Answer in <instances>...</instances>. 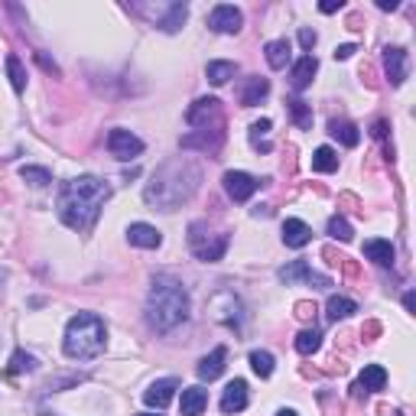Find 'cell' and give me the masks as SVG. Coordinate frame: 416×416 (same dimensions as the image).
Segmentation results:
<instances>
[{"label": "cell", "instance_id": "obj_1", "mask_svg": "<svg viewBox=\"0 0 416 416\" xmlns=\"http://www.w3.org/2000/svg\"><path fill=\"white\" fill-rule=\"evenodd\" d=\"M111 198V186L98 176H78V179H69L62 183L56 198V208H59V218L62 225L72 228L78 234H88L95 228L98 215H101L104 202Z\"/></svg>", "mask_w": 416, "mask_h": 416}, {"label": "cell", "instance_id": "obj_2", "mask_svg": "<svg viewBox=\"0 0 416 416\" xmlns=\"http://www.w3.org/2000/svg\"><path fill=\"white\" fill-rule=\"evenodd\" d=\"M202 183V169L189 160H169L153 173V183H146L143 198L146 205H156L160 212H173L183 202L196 196Z\"/></svg>", "mask_w": 416, "mask_h": 416}, {"label": "cell", "instance_id": "obj_3", "mask_svg": "<svg viewBox=\"0 0 416 416\" xmlns=\"http://www.w3.org/2000/svg\"><path fill=\"white\" fill-rule=\"evenodd\" d=\"M189 319V290L176 277H156L146 296V322L153 332H173Z\"/></svg>", "mask_w": 416, "mask_h": 416}, {"label": "cell", "instance_id": "obj_4", "mask_svg": "<svg viewBox=\"0 0 416 416\" xmlns=\"http://www.w3.org/2000/svg\"><path fill=\"white\" fill-rule=\"evenodd\" d=\"M104 345H108V329H104V322L98 319L95 313H78V315L69 319L62 348H66V355L72 361L98 358V355L104 351Z\"/></svg>", "mask_w": 416, "mask_h": 416}, {"label": "cell", "instance_id": "obj_5", "mask_svg": "<svg viewBox=\"0 0 416 416\" xmlns=\"http://www.w3.org/2000/svg\"><path fill=\"white\" fill-rule=\"evenodd\" d=\"M189 248L198 260L215 263V260H221L228 250V234H212L205 221H192L189 225Z\"/></svg>", "mask_w": 416, "mask_h": 416}, {"label": "cell", "instance_id": "obj_6", "mask_svg": "<svg viewBox=\"0 0 416 416\" xmlns=\"http://www.w3.org/2000/svg\"><path fill=\"white\" fill-rule=\"evenodd\" d=\"M212 313H215V319L218 322H225L228 329H241L244 325V306H241V300H238L231 290H221L218 296H215Z\"/></svg>", "mask_w": 416, "mask_h": 416}, {"label": "cell", "instance_id": "obj_7", "mask_svg": "<svg viewBox=\"0 0 416 416\" xmlns=\"http://www.w3.org/2000/svg\"><path fill=\"white\" fill-rule=\"evenodd\" d=\"M277 277H280V283H286V286L300 283V280H303V283H309L313 290H325V286H332V280L325 277V273H315L306 260H293L290 267H280Z\"/></svg>", "mask_w": 416, "mask_h": 416}, {"label": "cell", "instance_id": "obj_8", "mask_svg": "<svg viewBox=\"0 0 416 416\" xmlns=\"http://www.w3.org/2000/svg\"><path fill=\"white\" fill-rule=\"evenodd\" d=\"M108 150L114 160H133V156L143 153V140L137 137V133L124 131V127H114V131L108 133Z\"/></svg>", "mask_w": 416, "mask_h": 416}, {"label": "cell", "instance_id": "obj_9", "mask_svg": "<svg viewBox=\"0 0 416 416\" xmlns=\"http://www.w3.org/2000/svg\"><path fill=\"white\" fill-rule=\"evenodd\" d=\"M186 121L198 131H208V121H221V101L218 98H198L189 111H186Z\"/></svg>", "mask_w": 416, "mask_h": 416}, {"label": "cell", "instance_id": "obj_10", "mask_svg": "<svg viewBox=\"0 0 416 416\" xmlns=\"http://www.w3.org/2000/svg\"><path fill=\"white\" fill-rule=\"evenodd\" d=\"M221 183H225V192L234 198V202H248V198L257 192V186H260L254 176L241 173V169H231V173H225V179H221Z\"/></svg>", "mask_w": 416, "mask_h": 416}, {"label": "cell", "instance_id": "obj_11", "mask_svg": "<svg viewBox=\"0 0 416 416\" xmlns=\"http://www.w3.org/2000/svg\"><path fill=\"white\" fill-rule=\"evenodd\" d=\"M241 23H244V14L238 7H231V4H218V7L208 14V26L215 29V33H238L241 29Z\"/></svg>", "mask_w": 416, "mask_h": 416}, {"label": "cell", "instance_id": "obj_12", "mask_svg": "<svg viewBox=\"0 0 416 416\" xmlns=\"http://www.w3.org/2000/svg\"><path fill=\"white\" fill-rule=\"evenodd\" d=\"M384 69H387L390 85H403L407 75H410L407 49H400V46H387V49H384Z\"/></svg>", "mask_w": 416, "mask_h": 416}, {"label": "cell", "instance_id": "obj_13", "mask_svg": "<svg viewBox=\"0 0 416 416\" xmlns=\"http://www.w3.org/2000/svg\"><path fill=\"white\" fill-rule=\"evenodd\" d=\"M176 390H179V380H176V377L153 380V384H150V387L143 390V403H146V407L163 410V407H166V403L176 397Z\"/></svg>", "mask_w": 416, "mask_h": 416}, {"label": "cell", "instance_id": "obj_14", "mask_svg": "<svg viewBox=\"0 0 416 416\" xmlns=\"http://www.w3.org/2000/svg\"><path fill=\"white\" fill-rule=\"evenodd\" d=\"M248 380L234 377L231 384L225 387V394H221V413H241L244 407H248Z\"/></svg>", "mask_w": 416, "mask_h": 416}, {"label": "cell", "instance_id": "obj_15", "mask_svg": "<svg viewBox=\"0 0 416 416\" xmlns=\"http://www.w3.org/2000/svg\"><path fill=\"white\" fill-rule=\"evenodd\" d=\"M127 241L133 244V248H146V250H153L163 244V234L156 231L153 225H146V221H133L131 228H127Z\"/></svg>", "mask_w": 416, "mask_h": 416}, {"label": "cell", "instance_id": "obj_16", "mask_svg": "<svg viewBox=\"0 0 416 416\" xmlns=\"http://www.w3.org/2000/svg\"><path fill=\"white\" fill-rule=\"evenodd\" d=\"M313 241V228L306 225V221H300V218H286L283 221V244L286 248H306V244Z\"/></svg>", "mask_w": 416, "mask_h": 416}, {"label": "cell", "instance_id": "obj_17", "mask_svg": "<svg viewBox=\"0 0 416 416\" xmlns=\"http://www.w3.org/2000/svg\"><path fill=\"white\" fill-rule=\"evenodd\" d=\"M267 95H270V81L260 78V75H250V78L244 81V91H241V108H254V104H260Z\"/></svg>", "mask_w": 416, "mask_h": 416}, {"label": "cell", "instance_id": "obj_18", "mask_svg": "<svg viewBox=\"0 0 416 416\" xmlns=\"http://www.w3.org/2000/svg\"><path fill=\"white\" fill-rule=\"evenodd\" d=\"M225 361H228V348H215L212 355H205L202 361H198V377L202 380H215L221 377V371H225Z\"/></svg>", "mask_w": 416, "mask_h": 416}, {"label": "cell", "instance_id": "obj_19", "mask_svg": "<svg viewBox=\"0 0 416 416\" xmlns=\"http://www.w3.org/2000/svg\"><path fill=\"white\" fill-rule=\"evenodd\" d=\"M315 69H319V62H315V56H303L296 66H293V72H290V85L296 88V91H303V88H309L313 85V75H315Z\"/></svg>", "mask_w": 416, "mask_h": 416}, {"label": "cell", "instance_id": "obj_20", "mask_svg": "<svg viewBox=\"0 0 416 416\" xmlns=\"http://www.w3.org/2000/svg\"><path fill=\"white\" fill-rule=\"evenodd\" d=\"M186 16H189V7H186V4H166V14L156 20V26H160L163 33H179Z\"/></svg>", "mask_w": 416, "mask_h": 416}, {"label": "cell", "instance_id": "obj_21", "mask_svg": "<svg viewBox=\"0 0 416 416\" xmlns=\"http://www.w3.org/2000/svg\"><path fill=\"white\" fill-rule=\"evenodd\" d=\"M365 257L374 260L377 267H390V263H394V244L380 241V238H371V241H365Z\"/></svg>", "mask_w": 416, "mask_h": 416}, {"label": "cell", "instance_id": "obj_22", "mask_svg": "<svg viewBox=\"0 0 416 416\" xmlns=\"http://www.w3.org/2000/svg\"><path fill=\"white\" fill-rule=\"evenodd\" d=\"M290 39H270V43L263 46V56H267V66L270 69H286V62H290Z\"/></svg>", "mask_w": 416, "mask_h": 416}, {"label": "cell", "instance_id": "obj_23", "mask_svg": "<svg viewBox=\"0 0 416 416\" xmlns=\"http://www.w3.org/2000/svg\"><path fill=\"white\" fill-rule=\"evenodd\" d=\"M179 403H183V416H202V410L208 407V390L205 387H186Z\"/></svg>", "mask_w": 416, "mask_h": 416}, {"label": "cell", "instance_id": "obj_24", "mask_svg": "<svg viewBox=\"0 0 416 416\" xmlns=\"http://www.w3.org/2000/svg\"><path fill=\"white\" fill-rule=\"evenodd\" d=\"M329 133H332L335 140H342L345 146H358V143H361V131L351 124V121H332V124H329Z\"/></svg>", "mask_w": 416, "mask_h": 416}, {"label": "cell", "instance_id": "obj_25", "mask_svg": "<svg viewBox=\"0 0 416 416\" xmlns=\"http://www.w3.org/2000/svg\"><path fill=\"white\" fill-rule=\"evenodd\" d=\"M205 75L212 85H228V81L238 75V62H208L205 66Z\"/></svg>", "mask_w": 416, "mask_h": 416}, {"label": "cell", "instance_id": "obj_26", "mask_svg": "<svg viewBox=\"0 0 416 416\" xmlns=\"http://www.w3.org/2000/svg\"><path fill=\"white\" fill-rule=\"evenodd\" d=\"M325 309H329V319H348V315L358 313V303L348 300V296H329V303H325Z\"/></svg>", "mask_w": 416, "mask_h": 416}, {"label": "cell", "instance_id": "obj_27", "mask_svg": "<svg viewBox=\"0 0 416 416\" xmlns=\"http://www.w3.org/2000/svg\"><path fill=\"white\" fill-rule=\"evenodd\" d=\"M313 169L315 173H335L338 169V153L332 146H319L313 153Z\"/></svg>", "mask_w": 416, "mask_h": 416}, {"label": "cell", "instance_id": "obj_28", "mask_svg": "<svg viewBox=\"0 0 416 416\" xmlns=\"http://www.w3.org/2000/svg\"><path fill=\"white\" fill-rule=\"evenodd\" d=\"M365 390H384V384H387V371L380 365H367L365 371H361V380H358Z\"/></svg>", "mask_w": 416, "mask_h": 416}, {"label": "cell", "instance_id": "obj_29", "mask_svg": "<svg viewBox=\"0 0 416 416\" xmlns=\"http://www.w3.org/2000/svg\"><path fill=\"white\" fill-rule=\"evenodd\" d=\"M273 365H277V361H273L270 351H263V348H254V351H250V367H254L257 377H270V374H273Z\"/></svg>", "mask_w": 416, "mask_h": 416}, {"label": "cell", "instance_id": "obj_30", "mask_svg": "<svg viewBox=\"0 0 416 416\" xmlns=\"http://www.w3.org/2000/svg\"><path fill=\"white\" fill-rule=\"evenodd\" d=\"M290 114H293V121L300 124V131H309L313 127V108H309L306 101H300V98H290Z\"/></svg>", "mask_w": 416, "mask_h": 416}, {"label": "cell", "instance_id": "obj_31", "mask_svg": "<svg viewBox=\"0 0 416 416\" xmlns=\"http://www.w3.org/2000/svg\"><path fill=\"white\" fill-rule=\"evenodd\" d=\"M296 351H300V355H315V351L322 348V335L315 329H306V332H300V335H296Z\"/></svg>", "mask_w": 416, "mask_h": 416}, {"label": "cell", "instance_id": "obj_32", "mask_svg": "<svg viewBox=\"0 0 416 416\" xmlns=\"http://www.w3.org/2000/svg\"><path fill=\"white\" fill-rule=\"evenodd\" d=\"M7 75L14 91H26V69H23L20 56H7Z\"/></svg>", "mask_w": 416, "mask_h": 416}, {"label": "cell", "instance_id": "obj_33", "mask_svg": "<svg viewBox=\"0 0 416 416\" xmlns=\"http://www.w3.org/2000/svg\"><path fill=\"white\" fill-rule=\"evenodd\" d=\"M10 374H29V371H36V358L33 355H26V351H14L10 355V367H7Z\"/></svg>", "mask_w": 416, "mask_h": 416}, {"label": "cell", "instance_id": "obj_34", "mask_svg": "<svg viewBox=\"0 0 416 416\" xmlns=\"http://www.w3.org/2000/svg\"><path fill=\"white\" fill-rule=\"evenodd\" d=\"M20 179L29 186H49L52 183V173L46 166H23L20 169Z\"/></svg>", "mask_w": 416, "mask_h": 416}, {"label": "cell", "instance_id": "obj_35", "mask_svg": "<svg viewBox=\"0 0 416 416\" xmlns=\"http://www.w3.org/2000/svg\"><path fill=\"white\" fill-rule=\"evenodd\" d=\"M329 234L335 238V241H351V234L355 231H351V225L342 218V215H335V218H329Z\"/></svg>", "mask_w": 416, "mask_h": 416}, {"label": "cell", "instance_id": "obj_36", "mask_svg": "<svg viewBox=\"0 0 416 416\" xmlns=\"http://www.w3.org/2000/svg\"><path fill=\"white\" fill-rule=\"evenodd\" d=\"M270 121H267V117H263V121H257V124H250V140H254V146L260 143V137H267V133H270Z\"/></svg>", "mask_w": 416, "mask_h": 416}, {"label": "cell", "instance_id": "obj_37", "mask_svg": "<svg viewBox=\"0 0 416 416\" xmlns=\"http://www.w3.org/2000/svg\"><path fill=\"white\" fill-rule=\"evenodd\" d=\"M300 46H303L306 52H313V46H315V33H313L309 26H303V29H300Z\"/></svg>", "mask_w": 416, "mask_h": 416}, {"label": "cell", "instance_id": "obj_38", "mask_svg": "<svg viewBox=\"0 0 416 416\" xmlns=\"http://www.w3.org/2000/svg\"><path fill=\"white\" fill-rule=\"evenodd\" d=\"M313 315H315L313 303H296V319H313Z\"/></svg>", "mask_w": 416, "mask_h": 416}, {"label": "cell", "instance_id": "obj_39", "mask_svg": "<svg viewBox=\"0 0 416 416\" xmlns=\"http://www.w3.org/2000/svg\"><path fill=\"white\" fill-rule=\"evenodd\" d=\"M319 10L322 14H338V10H342V0H322Z\"/></svg>", "mask_w": 416, "mask_h": 416}, {"label": "cell", "instance_id": "obj_40", "mask_svg": "<svg viewBox=\"0 0 416 416\" xmlns=\"http://www.w3.org/2000/svg\"><path fill=\"white\" fill-rule=\"evenodd\" d=\"M355 52H358V49H355V46H351V43H345V46H338V49H335V59H351V56H355Z\"/></svg>", "mask_w": 416, "mask_h": 416}, {"label": "cell", "instance_id": "obj_41", "mask_svg": "<svg viewBox=\"0 0 416 416\" xmlns=\"http://www.w3.org/2000/svg\"><path fill=\"white\" fill-rule=\"evenodd\" d=\"M377 332H380V325H377V322H367L365 329H361V335H367V342H371V338L377 335Z\"/></svg>", "mask_w": 416, "mask_h": 416}, {"label": "cell", "instance_id": "obj_42", "mask_svg": "<svg viewBox=\"0 0 416 416\" xmlns=\"http://www.w3.org/2000/svg\"><path fill=\"white\" fill-rule=\"evenodd\" d=\"M36 59H39V66H43V69H49V72H59V69H56V62H49V59H46L43 52H36Z\"/></svg>", "mask_w": 416, "mask_h": 416}, {"label": "cell", "instance_id": "obj_43", "mask_svg": "<svg viewBox=\"0 0 416 416\" xmlns=\"http://www.w3.org/2000/svg\"><path fill=\"white\" fill-rule=\"evenodd\" d=\"M377 7H380V10H397L400 4H397V0H377Z\"/></svg>", "mask_w": 416, "mask_h": 416}, {"label": "cell", "instance_id": "obj_44", "mask_svg": "<svg viewBox=\"0 0 416 416\" xmlns=\"http://www.w3.org/2000/svg\"><path fill=\"white\" fill-rule=\"evenodd\" d=\"M403 306H407V313H413V293H407V296H403Z\"/></svg>", "mask_w": 416, "mask_h": 416}, {"label": "cell", "instance_id": "obj_45", "mask_svg": "<svg viewBox=\"0 0 416 416\" xmlns=\"http://www.w3.org/2000/svg\"><path fill=\"white\" fill-rule=\"evenodd\" d=\"M277 416H300L296 410H277Z\"/></svg>", "mask_w": 416, "mask_h": 416}, {"label": "cell", "instance_id": "obj_46", "mask_svg": "<svg viewBox=\"0 0 416 416\" xmlns=\"http://www.w3.org/2000/svg\"><path fill=\"white\" fill-rule=\"evenodd\" d=\"M4 280H7V270H0V283H4Z\"/></svg>", "mask_w": 416, "mask_h": 416}, {"label": "cell", "instance_id": "obj_47", "mask_svg": "<svg viewBox=\"0 0 416 416\" xmlns=\"http://www.w3.org/2000/svg\"><path fill=\"white\" fill-rule=\"evenodd\" d=\"M137 416H160V413H137Z\"/></svg>", "mask_w": 416, "mask_h": 416}]
</instances>
